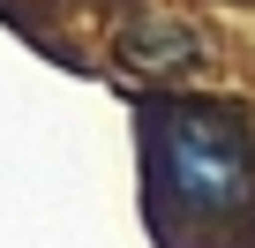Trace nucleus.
<instances>
[{
	"label": "nucleus",
	"instance_id": "nucleus-1",
	"mask_svg": "<svg viewBox=\"0 0 255 248\" xmlns=\"http://www.w3.org/2000/svg\"><path fill=\"white\" fill-rule=\"evenodd\" d=\"M150 158H158V181L188 211H240L248 203V143L218 113H158Z\"/></svg>",
	"mask_w": 255,
	"mask_h": 248
}]
</instances>
